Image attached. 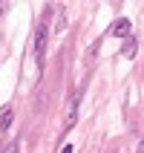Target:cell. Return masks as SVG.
I'll return each instance as SVG.
<instances>
[{
  "instance_id": "8992f818",
  "label": "cell",
  "mask_w": 144,
  "mask_h": 153,
  "mask_svg": "<svg viewBox=\"0 0 144 153\" xmlns=\"http://www.w3.org/2000/svg\"><path fill=\"white\" fill-rule=\"evenodd\" d=\"M98 49H101V41H95L92 46H89V52H86V64H92V61H95V55H98Z\"/></svg>"
},
{
  "instance_id": "277c9868",
  "label": "cell",
  "mask_w": 144,
  "mask_h": 153,
  "mask_svg": "<svg viewBox=\"0 0 144 153\" xmlns=\"http://www.w3.org/2000/svg\"><path fill=\"white\" fill-rule=\"evenodd\" d=\"M12 119H15V110H12V107H3V110H0V130H9Z\"/></svg>"
},
{
  "instance_id": "5b68a950",
  "label": "cell",
  "mask_w": 144,
  "mask_h": 153,
  "mask_svg": "<svg viewBox=\"0 0 144 153\" xmlns=\"http://www.w3.org/2000/svg\"><path fill=\"white\" fill-rule=\"evenodd\" d=\"M64 23H66V20H64V9L58 6V9H55V35L64 29Z\"/></svg>"
},
{
  "instance_id": "3957f363",
  "label": "cell",
  "mask_w": 144,
  "mask_h": 153,
  "mask_svg": "<svg viewBox=\"0 0 144 153\" xmlns=\"http://www.w3.org/2000/svg\"><path fill=\"white\" fill-rule=\"evenodd\" d=\"M78 113H81V95H75V98L69 101V107H66V130H72V127H75Z\"/></svg>"
},
{
  "instance_id": "52a82bcc",
  "label": "cell",
  "mask_w": 144,
  "mask_h": 153,
  "mask_svg": "<svg viewBox=\"0 0 144 153\" xmlns=\"http://www.w3.org/2000/svg\"><path fill=\"white\" fill-rule=\"evenodd\" d=\"M0 153H20V150H17V142H12V145H3V147H0Z\"/></svg>"
},
{
  "instance_id": "ba28073f",
  "label": "cell",
  "mask_w": 144,
  "mask_h": 153,
  "mask_svg": "<svg viewBox=\"0 0 144 153\" xmlns=\"http://www.w3.org/2000/svg\"><path fill=\"white\" fill-rule=\"evenodd\" d=\"M72 150H75V147H72V145H66V147H64L61 153H72Z\"/></svg>"
},
{
  "instance_id": "6da1fadb",
  "label": "cell",
  "mask_w": 144,
  "mask_h": 153,
  "mask_svg": "<svg viewBox=\"0 0 144 153\" xmlns=\"http://www.w3.org/2000/svg\"><path fill=\"white\" fill-rule=\"evenodd\" d=\"M46 46H49V26H46V23H41L38 29H35V64H38V69H43Z\"/></svg>"
},
{
  "instance_id": "7a4b0ae2",
  "label": "cell",
  "mask_w": 144,
  "mask_h": 153,
  "mask_svg": "<svg viewBox=\"0 0 144 153\" xmlns=\"http://www.w3.org/2000/svg\"><path fill=\"white\" fill-rule=\"evenodd\" d=\"M130 29H133V26H130L127 17H118V20H112L107 35H112V38H130Z\"/></svg>"
}]
</instances>
